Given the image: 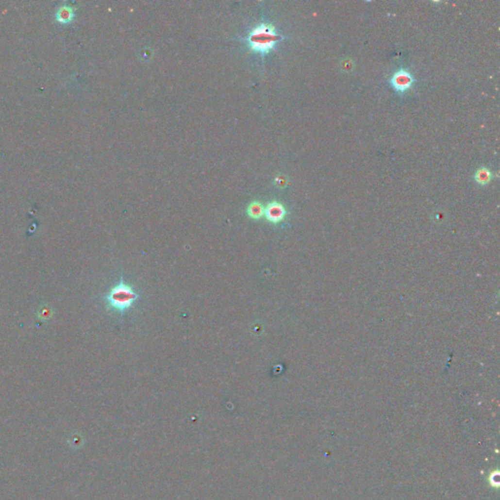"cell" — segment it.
Returning a JSON list of instances; mask_svg holds the SVG:
<instances>
[{
    "mask_svg": "<svg viewBox=\"0 0 500 500\" xmlns=\"http://www.w3.org/2000/svg\"><path fill=\"white\" fill-rule=\"evenodd\" d=\"M282 39L272 24L262 23L255 27L247 35V43L253 52L266 55L270 53L276 44Z\"/></svg>",
    "mask_w": 500,
    "mask_h": 500,
    "instance_id": "1",
    "label": "cell"
},
{
    "mask_svg": "<svg viewBox=\"0 0 500 500\" xmlns=\"http://www.w3.org/2000/svg\"><path fill=\"white\" fill-rule=\"evenodd\" d=\"M138 298L139 295L134 291L133 287L126 284L122 279H120L117 285L111 288L105 297L108 306L119 313H123L131 308Z\"/></svg>",
    "mask_w": 500,
    "mask_h": 500,
    "instance_id": "2",
    "label": "cell"
},
{
    "mask_svg": "<svg viewBox=\"0 0 500 500\" xmlns=\"http://www.w3.org/2000/svg\"><path fill=\"white\" fill-rule=\"evenodd\" d=\"M275 184L279 188H284L287 185V179L284 176H279L275 180Z\"/></svg>",
    "mask_w": 500,
    "mask_h": 500,
    "instance_id": "7",
    "label": "cell"
},
{
    "mask_svg": "<svg viewBox=\"0 0 500 500\" xmlns=\"http://www.w3.org/2000/svg\"><path fill=\"white\" fill-rule=\"evenodd\" d=\"M247 214L250 218L258 220L264 216L265 208L260 202L253 201L247 207Z\"/></svg>",
    "mask_w": 500,
    "mask_h": 500,
    "instance_id": "5",
    "label": "cell"
},
{
    "mask_svg": "<svg viewBox=\"0 0 500 500\" xmlns=\"http://www.w3.org/2000/svg\"><path fill=\"white\" fill-rule=\"evenodd\" d=\"M286 210L284 206L277 201L271 202L265 208V216L272 223H280L285 217Z\"/></svg>",
    "mask_w": 500,
    "mask_h": 500,
    "instance_id": "4",
    "label": "cell"
},
{
    "mask_svg": "<svg viewBox=\"0 0 500 500\" xmlns=\"http://www.w3.org/2000/svg\"><path fill=\"white\" fill-rule=\"evenodd\" d=\"M491 172L489 169H487L486 167H482L480 168L476 174H475V180L478 184L482 185V186H484V185H487L490 181H491Z\"/></svg>",
    "mask_w": 500,
    "mask_h": 500,
    "instance_id": "6",
    "label": "cell"
},
{
    "mask_svg": "<svg viewBox=\"0 0 500 500\" xmlns=\"http://www.w3.org/2000/svg\"><path fill=\"white\" fill-rule=\"evenodd\" d=\"M413 82V76L406 69H400L396 71L391 78V84L398 93L406 92L411 87Z\"/></svg>",
    "mask_w": 500,
    "mask_h": 500,
    "instance_id": "3",
    "label": "cell"
}]
</instances>
